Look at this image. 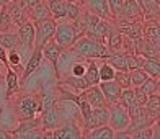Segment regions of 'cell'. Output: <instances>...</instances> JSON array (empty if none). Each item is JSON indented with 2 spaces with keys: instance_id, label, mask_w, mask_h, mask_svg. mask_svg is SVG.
Returning a JSON list of instances; mask_svg holds the SVG:
<instances>
[{
  "instance_id": "6da1fadb",
  "label": "cell",
  "mask_w": 160,
  "mask_h": 139,
  "mask_svg": "<svg viewBox=\"0 0 160 139\" xmlns=\"http://www.w3.org/2000/svg\"><path fill=\"white\" fill-rule=\"evenodd\" d=\"M72 49H74L80 57H83V59H98V61H101V59H106V57L110 56V51H108L105 43L92 39L87 34L80 36V38L74 43Z\"/></svg>"
},
{
  "instance_id": "7a4b0ae2",
  "label": "cell",
  "mask_w": 160,
  "mask_h": 139,
  "mask_svg": "<svg viewBox=\"0 0 160 139\" xmlns=\"http://www.w3.org/2000/svg\"><path fill=\"white\" fill-rule=\"evenodd\" d=\"M13 110L18 120H33L41 113V95H21L15 100Z\"/></svg>"
},
{
  "instance_id": "3957f363",
  "label": "cell",
  "mask_w": 160,
  "mask_h": 139,
  "mask_svg": "<svg viewBox=\"0 0 160 139\" xmlns=\"http://www.w3.org/2000/svg\"><path fill=\"white\" fill-rule=\"evenodd\" d=\"M52 39L62 49H69V48L74 46V43L78 39V36H77V33L74 30L72 21H69V20H59V21H57Z\"/></svg>"
},
{
  "instance_id": "277c9868",
  "label": "cell",
  "mask_w": 160,
  "mask_h": 139,
  "mask_svg": "<svg viewBox=\"0 0 160 139\" xmlns=\"http://www.w3.org/2000/svg\"><path fill=\"white\" fill-rule=\"evenodd\" d=\"M108 28H110V20H105L101 17L92 15V13L87 12V31H85V34L88 38L97 39L100 43H105Z\"/></svg>"
},
{
  "instance_id": "5b68a950",
  "label": "cell",
  "mask_w": 160,
  "mask_h": 139,
  "mask_svg": "<svg viewBox=\"0 0 160 139\" xmlns=\"http://www.w3.org/2000/svg\"><path fill=\"white\" fill-rule=\"evenodd\" d=\"M108 111H110V118H108V124L111 126V129L114 131H126L131 124V116L128 108H124L121 103H113L108 105Z\"/></svg>"
},
{
  "instance_id": "8992f818",
  "label": "cell",
  "mask_w": 160,
  "mask_h": 139,
  "mask_svg": "<svg viewBox=\"0 0 160 139\" xmlns=\"http://www.w3.org/2000/svg\"><path fill=\"white\" fill-rule=\"evenodd\" d=\"M13 137H20V139H38L42 137V128H41V121L39 116H36L33 120H21L18 128L15 131L8 133Z\"/></svg>"
},
{
  "instance_id": "52a82bcc",
  "label": "cell",
  "mask_w": 160,
  "mask_h": 139,
  "mask_svg": "<svg viewBox=\"0 0 160 139\" xmlns=\"http://www.w3.org/2000/svg\"><path fill=\"white\" fill-rule=\"evenodd\" d=\"M56 25H57V20L54 18L36 21L34 23V46L36 48H42L48 41L54 38Z\"/></svg>"
},
{
  "instance_id": "ba28073f",
  "label": "cell",
  "mask_w": 160,
  "mask_h": 139,
  "mask_svg": "<svg viewBox=\"0 0 160 139\" xmlns=\"http://www.w3.org/2000/svg\"><path fill=\"white\" fill-rule=\"evenodd\" d=\"M83 137V129L77 121H65L52 129V139H80Z\"/></svg>"
},
{
  "instance_id": "9c48e42d",
  "label": "cell",
  "mask_w": 160,
  "mask_h": 139,
  "mask_svg": "<svg viewBox=\"0 0 160 139\" xmlns=\"http://www.w3.org/2000/svg\"><path fill=\"white\" fill-rule=\"evenodd\" d=\"M17 33L20 38V46L31 53L34 48V23L31 20L23 21L20 26H17Z\"/></svg>"
},
{
  "instance_id": "30bf717a",
  "label": "cell",
  "mask_w": 160,
  "mask_h": 139,
  "mask_svg": "<svg viewBox=\"0 0 160 139\" xmlns=\"http://www.w3.org/2000/svg\"><path fill=\"white\" fill-rule=\"evenodd\" d=\"M42 62V51L41 48H33V51L30 53V57H28V61L25 62L23 65V72H21V79H20V84H25L28 79L33 75V72L36 70L41 65Z\"/></svg>"
},
{
  "instance_id": "8fae6325",
  "label": "cell",
  "mask_w": 160,
  "mask_h": 139,
  "mask_svg": "<svg viewBox=\"0 0 160 139\" xmlns=\"http://www.w3.org/2000/svg\"><path fill=\"white\" fill-rule=\"evenodd\" d=\"M105 44H106L108 51H110V54L122 51V44H124V36H122V33L111 23V20H110V28H108V33H106Z\"/></svg>"
},
{
  "instance_id": "7c38bea8",
  "label": "cell",
  "mask_w": 160,
  "mask_h": 139,
  "mask_svg": "<svg viewBox=\"0 0 160 139\" xmlns=\"http://www.w3.org/2000/svg\"><path fill=\"white\" fill-rule=\"evenodd\" d=\"M100 89L105 95V100H106V105H113L116 101L119 100V95H121V85L116 82L114 79L111 80H103V82H100Z\"/></svg>"
},
{
  "instance_id": "4fadbf2b",
  "label": "cell",
  "mask_w": 160,
  "mask_h": 139,
  "mask_svg": "<svg viewBox=\"0 0 160 139\" xmlns=\"http://www.w3.org/2000/svg\"><path fill=\"white\" fill-rule=\"evenodd\" d=\"M85 10L92 13V15L101 17L105 20H111V12L110 7H108V0H83Z\"/></svg>"
},
{
  "instance_id": "5bb4252c",
  "label": "cell",
  "mask_w": 160,
  "mask_h": 139,
  "mask_svg": "<svg viewBox=\"0 0 160 139\" xmlns=\"http://www.w3.org/2000/svg\"><path fill=\"white\" fill-rule=\"evenodd\" d=\"M118 17L129 18V20H144V12H142L141 3L137 0H124L121 5Z\"/></svg>"
},
{
  "instance_id": "9a60e30c",
  "label": "cell",
  "mask_w": 160,
  "mask_h": 139,
  "mask_svg": "<svg viewBox=\"0 0 160 139\" xmlns=\"http://www.w3.org/2000/svg\"><path fill=\"white\" fill-rule=\"evenodd\" d=\"M5 69H7V74H5V85H7V93H5V97L7 98H12L13 95H17L20 92V74L17 70H13L10 65H5Z\"/></svg>"
},
{
  "instance_id": "2e32d148",
  "label": "cell",
  "mask_w": 160,
  "mask_h": 139,
  "mask_svg": "<svg viewBox=\"0 0 160 139\" xmlns=\"http://www.w3.org/2000/svg\"><path fill=\"white\" fill-rule=\"evenodd\" d=\"M41 51H42V59L49 61L51 65L54 67V72H56V69H57V61H59V56H61V53H62L64 49L57 44L54 39H51V41H48L46 44L41 48Z\"/></svg>"
},
{
  "instance_id": "e0dca14e",
  "label": "cell",
  "mask_w": 160,
  "mask_h": 139,
  "mask_svg": "<svg viewBox=\"0 0 160 139\" xmlns=\"http://www.w3.org/2000/svg\"><path fill=\"white\" fill-rule=\"evenodd\" d=\"M108 118H110V111H108V106H95L92 108V116H90V123H88V131L97 128V126H103L108 124ZM87 131V133H88Z\"/></svg>"
},
{
  "instance_id": "ac0fdd59",
  "label": "cell",
  "mask_w": 160,
  "mask_h": 139,
  "mask_svg": "<svg viewBox=\"0 0 160 139\" xmlns=\"http://www.w3.org/2000/svg\"><path fill=\"white\" fill-rule=\"evenodd\" d=\"M28 18H30L33 23H36V21H41V20L52 18V15H51V10H49V7H48V3H46V0H42V2H39L38 5H34L33 8L28 10Z\"/></svg>"
},
{
  "instance_id": "d6986e66",
  "label": "cell",
  "mask_w": 160,
  "mask_h": 139,
  "mask_svg": "<svg viewBox=\"0 0 160 139\" xmlns=\"http://www.w3.org/2000/svg\"><path fill=\"white\" fill-rule=\"evenodd\" d=\"M85 95H87V100H88V103L92 105V108H95V106H105L106 105L105 95H103V92H101L100 85H90L88 89H85Z\"/></svg>"
},
{
  "instance_id": "ffe728a7",
  "label": "cell",
  "mask_w": 160,
  "mask_h": 139,
  "mask_svg": "<svg viewBox=\"0 0 160 139\" xmlns=\"http://www.w3.org/2000/svg\"><path fill=\"white\" fill-rule=\"evenodd\" d=\"M67 2L69 0H46V3L51 10V15L54 20H65L67 15Z\"/></svg>"
},
{
  "instance_id": "44dd1931",
  "label": "cell",
  "mask_w": 160,
  "mask_h": 139,
  "mask_svg": "<svg viewBox=\"0 0 160 139\" xmlns=\"http://www.w3.org/2000/svg\"><path fill=\"white\" fill-rule=\"evenodd\" d=\"M108 64H111L114 70H129L128 67V53L126 51H118V53L110 54L105 59Z\"/></svg>"
},
{
  "instance_id": "7402d4cb",
  "label": "cell",
  "mask_w": 160,
  "mask_h": 139,
  "mask_svg": "<svg viewBox=\"0 0 160 139\" xmlns=\"http://www.w3.org/2000/svg\"><path fill=\"white\" fill-rule=\"evenodd\" d=\"M0 46L5 48L7 51L10 49H17L20 46V38L17 31H0Z\"/></svg>"
},
{
  "instance_id": "603a6c76",
  "label": "cell",
  "mask_w": 160,
  "mask_h": 139,
  "mask_svg": "<svg viewBox=\"0 0 160 139\" xmlns=\"http://www.w3.org/2000/svg\"><path fill=\"white\" fill-rule=\"evenodd\" d=\"M85 80L88 82V85H98V84H100V74H98V59H87Z\"/></svg>"
},
{
  "instance_id": "cb8c5ba5",
  "label": "cell",
  "mask_w": 160,
  "mask_h": 139,
  "mask_svg": "<svg viewBox=\"0 0 160 139\" xmlns=\"http://www.w3.org/2000/svg\"><path fill=\"white\" fill-rule=\"evenodd\" d=\"M85 137L90 139H114V131L111 129L110 124H103V126H97L90 129L88 133L85 134Z\"/></svg>"
},
{
  "instance_id": "d4e9b609",
  "label": "cell",
  "mask_w": 160,
  "mask_h": 139,
  "mask_svg": "<svg viewBox=\"0 0 160 139\" xmlns=\"http://www.w3.org/2000/svg\"><path fill=\"white\" fill-rule=\"evenodd\" d=\"M118 103H121L124 108H132L136 106V92L132 87H129V89H122L121 90V95H119V100H118Z\"/></svg>"
},
{
  "instance_id": "484cf974",
  "label": "cell",
  "mask_w": 160,
  "mask_h": 139,
  "mask_svg": "<svg viewBox=\"0 0 160 139\" xmlns=\"http://www.w3.org/2000/svg\"><path fill=\"white\" fill-rule=\"evenodd\" d=\"M142 69L145 70V74L149 77H154L157 80L160 79V59H145L144 57Z\"/></svg>"
},
{
  "instance_id": "4316f807",
  "label": "cell",
  "mask_w": 160,
  "mask_h": 139,
  "mask_svg": "<svg viewBox=\"0 0 160 139\" xmlns=\"http://www.w3.org/2000/svg\"><path fill=\"white\" fill-rule=\"evenodd\" d=\"M15 26L12 20V15H10V10L7 5H2L0 7V31H8Z\"/></svg>"
},
{
  "instance_id": "83f0119b",
  "label": "cell",
  "mask_w": 160,
  "mask_h": 139,
  "mask_svg": "<svg viewBox=\"0 0 160 139\" xmlns=\"http://www.w3.org/2000/svg\"><path fill=\"white\" fill-rule=\"evenodd\" d=\"M129 77H131V87H132V89H137V87L142 85L145 80L149 79V75L145 74V70H144L142 67L131 69V70H129Z\"/></svg>"
},
{
  "instance_id": "f1b7e54d",
  "label": "cell",
  "mask_w": 160,
  "mask_h": 139,
  "mask_svg": "<svg viewBox=\"0 0 160 139\" xmlns=\"http://www.w3.org/2000/svg\"><path fill=\"white\" fill-rule=\"evenodd\" d=\"M7 59H8V65H10V67L20 74V70L23 69L25 64H23V61H21V54L18 53V48L17 49H10L8 53H7Z\"/></svg>"
},
{
  "instance_id": "f546056e",
  "label": "cell",
  "mask_w": 160,
  "mask_h": 139,
  "mask_svg": "<svg viewBox=\"0 0 160 139\" xmlns=\"http://www.w3.org/2000/svg\"><path fill=\"white\" fill-rule=\"evenodd\" d=\"M114 67L111 64H108L105 59H101V62L98 64V74H100V82L103 80H111L114 79Z\"/></svg>"
},
{
  "instance_id": "4dcf8cb0",
  "label": "cell",
  "mask_w": 160,
  "mask_h": 139,
  "mask_svg": "<svg viewBox=\"0 0 160 139\" xmlns=\"http://www.w3.org/2000/svg\"><path fill=\"white\" fill-rule=\"evenodd\" d=\"M83 13V8L80 7V3L77 2V0H69L67 2V15H65V20L69 21H74L77 20L80 15Z\"/></svg>"
},
{
  "instance_id": "1f68e13d",
  "label": "cell",
  "mask_w": 160,
  "mask_h": 139,
  "mask_svg": "<svg viewBox=\"0 0 160 139\" xmlns=\"http://www.w3.org/2000/svg\"><path fill=\"white\" fill-rule=\"evenodd\" d=\"M152 136H154L152 124H145V126H141L129 133V139H150Z\"/></svg>"
},
{
  "instance_id": "d6a6232c",
  "label": "cell",
  "mask_w": 160,
  "mask_h": 139,
  "mask_svg": "<svg viewBox=\"0 0 160 139\" xmlns=\"http://www.w3.org/2000/svg\"><path fill=\"white\" fill-rule=\"evenodd\" d=\"M114 80L121 85V89H129L131 87L129 70H116L114 72Z\"/></svg>"
},
{
  "instance_id": "836d02e7",
  "label": "cell",
  "mask_w": 160,
  "mask_h": 139,
  "mask_svg": "<svg viewBox=\"0 0 160 139\" xmlns=\"http://www.w3.org/2000/svg\"><path fill=\"white\" fill-rule=\"evenodd\" d=\"M141 92H144L145 95H152V93H155L157 92V79H154V77H149L145 82L142 84V85H139L137 87Z\"/></svg>"
},
{
  "instance_id": "e575fe53",
  "label": "cell",
  "mask_w": 160,
  "mask_h": 139,
  "mask_svg": "<svg viewBox=\"0 0 160 139\" xmlns=\"http://www.w3.org/2000/svg\"><path fill=\"white\" fill-rule=\"evenodd\" d=\"M122 2H124V0H108V7H110V12H111V17L113 18H116V17L119 15V10H121Z\"/></svg>"
},
{
  "instance_id": "d590c367",
  "label": "cell",
  "mask_w": 160,
  "mask_h": 139,
  "mask_svg": "<svg viewBox=\"0 0 160 139\" xmlns=\"http://www.w3.org/2000/svg\"><path fill=\"white\" fill-rule=\"evenodd\" d=\"M152 131H154V136L155 139H160V118H157L154 123H152Z\"/></svg>"
},
{
  "instance_id": "8d00e7d4",
  "label": "cell",
  "mask_w": 160,
  "mask_h": 139,
  "mask_svg": "<svg viewBox=\"0 0 160 139\" xmlns=\"http://www.w3.org/2000/svg\"><path fill=\"white\" fill-rule=\"evenodd\" d=\"M7 53H8V51H7L5 48L0 46V62H2L3 65H8V59H7Z\"/></svg>"
},
{
  "instance_id": "74e56055",
  "label": "cell",
  "mask_w": 160,
  "mask_h": 139,
  "mask_svg": "<svg viewBox=\"0 0 160 139\" xmlns=\"http://www.w3.org/2000/svg\"><path fill=\"white\" fill-rule=\"evenodd\" d=\"M21 2H23V5L26 7L28 10H30V8H33L34 5H38L39 2H42V0H21Z\"/></svg>"
},
{
  "instance_id": "f35d334b",
  "label": "cell",
  "mask_w": 160,
  "mask_h": 139,
  "mask_svg": "<svg viewBox=\"0 0 160 139\" xmlns=\"http://www.w3.org/2000/svg\"><path fill=\"white\" fill-rule=\"evenodd\" d=\"M12 2V0H0V7H2V5H7V3H10Z\"/></svg>"
},
{
  "instance_id": "ab89813d",
  "label": "cell",
  "mask_w": 160,
  "mask_h": 139,
  "mask_svg": "<svg viewBox=\"0 0 160 139\" xmlns=\"http://www.w3.org/2000/svg\"><path fill=\"white\" fill-rule=\"evenodd\" d=\"M2 79H3V75H2V70H0V82H2Z\"/></svg>"
},
{
  "instance_id": "60d3db41",
  "label": "cell",
  "mask_w": 160,
  "mask_h": 139,
  "mask_svg": "<svg viewBox=\"0 0 160 139\" xmlns=\"http://www.w3.org/2000/svg\"><path fill=\"white\" fill-rule=\"evenodd\" d=\"M152 2H155V3H160V0H152Z\"/></svg>"
},
{
  "instance_id": "b9f144b4",
  "label": "cell",
  "mask_w": 160,
  "mask_h": 139,
  "mask_svg": "<svg viewBox=\"0 0 160 139\" xmlns=\"http://www.w3.org/2000/svg\"><path fill=\"white\" fill-rule=\"evenodd\" d=\"M77 2H82V3H83V0H77Z\"/></svg>"
}]
</instances>
